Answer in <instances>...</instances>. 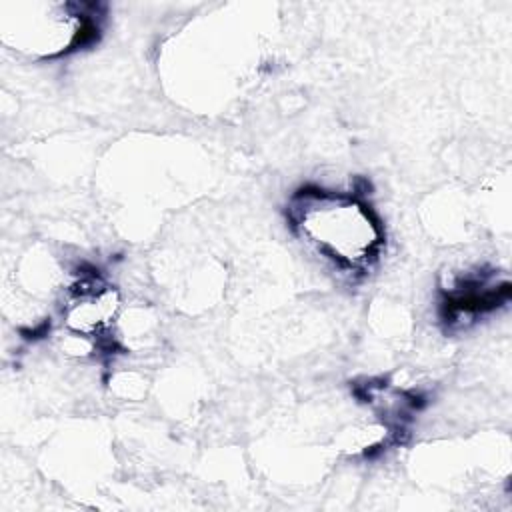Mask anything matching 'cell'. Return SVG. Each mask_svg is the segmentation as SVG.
<instances>
[{
    "instance_id": "6da1fadb",
    "label": "cell",
    "mask_w": 512,
    "mask_h": 512,
    "mask_svg": "<svg viewBox=\"0 0 512 512\" xmlns=\"http://www.w3.org/2000/svg\"><path fill=\"white\" fill-rule=\"evenodd\" d=\"M288 218L294 232L326 262L344 274H362L378 260L384 230L358 198L322 188L294 194Z\"/></svg>"
},
{
    "instance_id": "7a4b0ae2",
    "label": "cell",
    "mask_w": 512,
    "mask_h": 512,
    "mask_svg": "<svg viewBox=\"0 0 512 512\" xmlns=\"http://www.w3.org/2000/svg\"><path fill=\"white\" fill-rule=\"evenodd\" d=\"M98 32L86 6L60 2H16L0 8L4 46L30 58H56L88 44Z\"/></svg>"
},
{
    "instance_id": "3957f363",
    "label": "cell",
    "mask_w": 512,
    "mask_h": 512,
    "mask_svg": "<svg viewBox=\"0 0 512 512\" xmlns=\"http://www.w3.org/2000/svg\"><path fill=\"white\" fill-rule=\"evenodd\" d=\"M120 298L112 286L98 278L78 280L66 296L62 318L66 328L80 338L100 336L114 322Z\"/></svg>"
}]
</instances>
